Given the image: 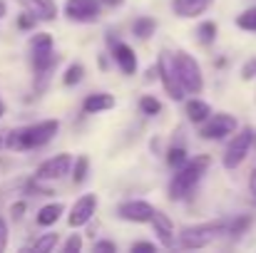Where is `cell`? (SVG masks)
Masks as SVG:
<instances>
[{"mask_svg":"<svg viewBox=\"0 0 256 253\" xmlns=\"http://www.w3.org/2000/svg\"><path fill=\"white\" fill-rule=\"evenodd\" d=\"M112 57H114L117 67H120L124 75H134V70H137V55H134V50H132L130 45L114 42V45H112Z\"/></svg>","mask_w":256,"mask_h":253,"instance_id":"4fadbf2b","label":"cell"},{"mask_svg":"<svg viewBox=\"0 0 256 253\" xmlns=\"http://www.w3.org/2000/svg\"><path fill=\"white\" fill-rule=\"evenodd\" d=\"M30 60H32V70L40 80H48V75L55 70L58 65V55L52 50V37L48 32H38L30 40Z\"/></svg>","mask_w":256,"mask_h":253,"instance_id":"3957f363","label":"cell"},{"mask_svg":"<svg viewBox=\"0 0 256 253\" xmlns=\"http://www.w3.org/2000/svg\"><path fill=\"white\" fill-rule=\"evenodd\" d=\"M114 107V97L107 94V92H94V94H87V99L82 102V109L87 114H100V112H107Z\"/></svg>","mask_w":256,"mask_h":253,"instance_id":"e0dca14e","label":"cell"},{"mask_svg":"<svg viewBox=\"0 0 256 253\" xmlns=\"http://www.w3.org/2000/svg\"><path fill=\"white\" fill-rule=\"evenodd\" d=\"M58 246V234H45V236H40L35 244H32V251L38 253H50L52 249Z\"/></svg>","mask_w":256,"mask_h":253,"instance_id":"d4e9b609","label":"cell"},{"mask_svg":"<svg viewBox=\"0 0 256 253\" xmlns=\"http://www.w3.org/2000/svg\"><path fill=\"white\" fill-rule=\"evenodd\" d=\"M216 32H219V27H216V22H212V20H206V22H202V25L196 27V37H199V42H204V45L214 42V40H216Z\"/></svg>","mask_w":256,"mask_h":253,"instance_id":"7402d4cb","label":"cell"},{"mask_svg":"<svg viewBox=\"0 0 256 253\" xmlns=\"http://www.w3.org/2000/svg\"><path fill=\"white\" fill-rule=\"evenodd\" d=\"M254 144H256V134H254Z\"/></svg>","mask_w":256,"mask_h":253,"instance_id":"b9f144b4","label":"cell"},{"mask_svg":"<svg viewBox=\"0 0 256 253\" xmlns=\"http://www.w3.org/2000/svg\"><path fill=\"white\" fill-rule=\"evenodd\" d=\"M70 169H72V157H70V154H55V157L45 159V162L38 167L35 179H38V181H58V179H62L65 174H70Z\"/></svg>","mask_w":256,"mask_h":253,"instance_id":"ba28073f","label":"cell"},{"mask_svg":"<svg viewBox=\"0 0 256 253\" xmlns=\"http://www.w3.org/2000/svg\"><path fill=\"white\" fill-rule=\"evenodd\" d=\"M94 251H110V253H114V251H117V246H114L112 241H100V244H94Z\"/></svg>","mask_w":256,"mask_h":253,"instance_id":"e575fe53","label":"cell"},{"mask_svg":"<svg viewBox=\"0 0 256 253\" xmlns=\"http://www.w3.org/2000/svg\"><path fill=\"white\" fill-rule=\"evenodd\" d=\"M236 127H239L236 117H232V114H214V117L206 119V124L202 127L199 134H202V139H224V137L234 134Z\"/></svg>","mask_w":256,"mask_h":253,"instance_id":"9c48e42d","label":"cell"},{"mask_svg":"<svg viewBox=\"0 0 256 253\" xmlns=\"http://www.w3.org/2000/svg\"><path fill=\"white\" fill-rule=\"evenodd\" d=\"M65 15L75 22H94L100 17V0H68Z\"/></svg>","mask_w":256,"mask_h":253,"instance_id":"30bf717a","label":"cell"},{"mask_svg":"<svg viewBox=\"0 0 256 253\" xmlns=\"http://www.w3.org/2000/svg\"><path fill=\"white\" fill-rule=\"evenodd\" d=\"M62 211H65L62 204H48V206H42L38 211V226H52V224H58V219L62 216Z\"/></svg>","mask_w":256,"mask_h":253,"instance_id":"d6986e66","label":"cell"},{"mask_svg":"<svg viewBox=\"0 0 256 253\" xmlns=\"http://www.w3.org/2000/svg\"><path fill=\"white\" fill-rule=\"evenodd\" d=\"M209 117H212V107H209L206 102H202V99H196V97H192V99L186 102V119H189V122L202 124V122H206Z\"/></svg>","mask_w":256,"mask_h":253,"instance_id":"ac0fdd59","label":"cell"},{"mask_svg":"<svg viewBox=\"0 0 256 253\" xmlns=\"http://www.w3.org/2000/svg\"><path fill=\"white\" fill-rule=\"evenodd\" d=\"M154 77H157V65H154V67H150V70H147V82H152V80H154Z\"/></svg>","mask_w":256,"mask_h":253,"instance_id":"8d00e7d4","label":"cell"},{"mask_svg":"<svg viewBox=\"0 0 256 253\" xmlns=\"http://www.w3.org/2000/svg\"><path fill=\"white\" fill-rule=\"evenodd\" d=\"M58 132H60L58 119H45V122H38V124H30V127H18V129L5 134V147L12 149V152L38 149V147H45Z\"/></svg>","mask_w":256,"mask_h":253,"instance_id":"6da1fadb","label":"cell"},{"mask_svg":"<svg viewBox=\"0 0 256 253\" xmlns=\"http://www.w3.org/2000/svg\"><path fill=\"white\" fill-rule=\"evenodd\" d=\"M80 249H82V236H80V234H72V236L65 241V246H62L65 253H78Z\"/></svg>","mask_w":256,"mask_h":253,"instance_id":"f1b7e54d","label":"cell"},{"mask_svg":"<svg viewBox=\"0 0 256 253\" xmlns=\"http://www.w3.org/2000/svg\"><path fill=\"white\" fill-rule=\"evenodd\" d=\"M186 149L184 147H172L170 152H167V164H170L172 169H179V167H184L186 164Z\"/></svg>","mask_w":256,"mask_h":253,"instance_id":"484cf974","label":"cell"},{"mask_svg":"<svg viewBox=\"0 0 256 253\" xmlns=\"http://www.w3.org/2000/svg\"><path fill=\"white\" fill-rule=\"evenodd\" d=\"M97 211V194H85L75 201V206L70 209V216H68V224L72 229L78 226H85L87 221L92 219V214Z\"/></svg>","mask_w":256,"mask_h":253,"instance_id":"8fae6325","label":"cell"},{"mask_svg":"<svg viewBox=\"0 0 256 253\" xmlns=\"http://www.w3.org/2000/svg\"><path fill=\"white\" fill-rule=\"evenodd\" d=\"M154 30H157V22H154L152 17H137V20L132 22V32H134L140 40L152 37V35H154Z\"/></svg>","mask_w":256,"mask_h":253,"instance_id":"ffe728a7","label":"cell"},{"mask_svg":"<svg viewBox=\"0 0 256 253\" xmlns=\"http://www.w3.org/2000/svg\"><path fill=\"white\" fill-rule=\"evenodd\" d=\"M212 164V159L206 154H199L194 159H186V164L179 169H174V176H172V184H170V199L172 201H182L186 199L194 186L202 181V176L206 174V169Z\"/></svg>","mask_w":256,"mask_h":253,"instance_id":"7a4b0ae2","label":"cell"},{"mask_svg":"<svg viewBox=\"0 0 256 253\" xmlns=\"http://www.w3.org/2000/svg\"><path fill=\"white\" fill-rule=\"evenodd\" d=\"M120 219L124 221H132V224H147L152 221V214H154V206L147 204V201H124L120 209H117Z\"/></svg>","mask_w":256,"mask_h":253,"instance_id":"7c38bea8","label":"cell"},{"mask_svg":"<svg viewBox=\"0 0 256 253\" xmlns=\"http://www.w3.org/2000/svg\"><path fill=\"white\" fill-rule=\"evenodd\" d=\"M5 12H8V5H5V0H0V17H5Z\"/></svg>","mask_w":256,"mask_h":253,"instance_id":"f35d334b","label":"cell"},{"mask_svg":"<svg viewBox=\"0 0 256 253\" xmlns=\"http://www.w3.org/2000/svg\"><path fill=\"white\" fill-rule=\"evenodd\" d=\"M252 144H254V132H252V127H242V129L234 134V139L229 142V147H226L224 167L226 169H236L239 167V164L246 159V154H249Z\"/></svg>","mask_w":256,"mask_h":253,"instance_id":"5b68a950","label":"cell"},{"mask_svg":"<svg viewBox=\"0 0 256 253\" xmlns=\"http://www.w3.org/2000/svg\"><path fill=\"white\" fill-rule=\"evenodd\" d=\"M157 77L162 80L164 84V92L170 94L174 102H182L184 99V89H182V84H179V77H176V70H174V60H172L170 52H162L160 55V60H157Z\"/></svg>","mask_w":256,"mask_h":253,"instance_id":"52a82bcc","label":"cell"},{"mask_svg":"<svg viewBox=\"0 0 256 253\" xmlns=\"http://www.w3.org/2000/svg\"><path fill=\"white\" fill-rule=\"evenodd\" d=\"M2 114H5V102L0 99V117H2Z\"/></svg>","mask_w":256,"mask_h":253,"instance_id":"ab89813d","label":"cell"},{"mask_svg":"<svg viewBox=\"0 0 256 253\" xmlns=\"http://www.w3.org/2000/svg\"><path fill=\"white\" fill-rule=\"evenodd\" d=\"M87 171H90V159H87V157H78V159L72 162V184H75V186L85 184Z\"/></svg>","mask_w":256,"mask_h":253,"instance_id":"44dd1931","label":"cell"},{"mask_svg":"<svg viewBox=\"0 0 256 253\" xmlns=\"http://www.w3.org/2000/svg\"><path fill=\"white\" fill-rule=\"evenodd\" d=\"M22 211H25V201H18V204H12V206H10V214H12V219H15V221H20V219H22Z\"/></svg>","mask_w":256,"mask_h":253,"instance_id":"836d02e7","label":"cell"},{"mask_svg":"<svg viewBox=\"0 0 256 253\" xmlns=\"http://www.w3.org/2000/svg\"><path fill=\"white\" fill-rule=\"evenodd\" d=\"M249 226H252V219H249V216H242V219L232 221V226H229V234H232V236H242V234H244Z\"/></svg>","mask_w":256,"mask_h":253,"instance_id":"83f0119b","label":"cell"},{"mask_svg":"<svg viewBox=\"0 0 256 253\" xmlns=\"http://www.w3.org/2000/svg\"><path fill=\"white\" fill-rule=\"evenodd\" d=\"M254 77H256V57H252V60H246L244 67H242V80L252 82Z\"/></svg>","mask_w":256,"mask_h":253,"instance_id":"f546056e","label":"cell"},{"mask_svg":"<svg viewBox=\"0 0 256 253\" xmlns=\"http://www.w3.org/2000/svg\"><path fill=\"white\" fill-rule=\"evenodd\" d=\"M157 246L150 244V241H140V244H132V253H154Z\"/></svg>","mask_w":256,"mask_h":253,"instance_id":"1f68e13d","label":"cell"},{"mask_svg":"<svg viewBox=\"0 0 256 253\" xmlns=\"http://www.w3.org/2000/svg\"><path fill=\"white\" fill-rule=\"evenodd\" d=\"M152 226H154V234L160 236V241H162V246H174V224L170 221V216L167 214H162V211H157L154 209V214H152V221H150Z\"/></svg>","mask_w":256,"mask_h":253,"instance_id":"9a60e30c","label":"cell"},{"mask_svg":"<svg viewBox=\"0 0 256 253\" xmlns=\"http://www.w3.org/2000/svg\"><path fill=\"white\" fill-rule=\"evenodd\" d=\"M8 246V221L0 216V251H5Z\"/></svg>","mask_w":256,"mask_h":253,"instance_id":"d6a6232c","label":"cell"},{"mask_svg":"<svg viewBox=\"0 0 256 253\" xmlns=\"http://www.w3.org/2000/svg\"><path fill=\"white\" fill-rule=\"evenodd\" d=\"M2 144H5V134L0 132V147H2Z\"/></svg>","mask_w":256,"mask_h":253,"instance_id":"60d3db41","label":"cell"},{"mask_svg":"<svg viewBox=\"0 0 256 253\" xmlns=\"http://www.w3.org/2000/svg\"><path fill=\"white\" fill-rule=\"evenodd\" d=\"M236 25H239L242 30L256 32V5H254V7H249V10H244V12L236 17Z\"/></svg>","mask_w":256,"mask_h":253,"instance_id":"4316f807","label":"cell"},{"mask_svg":"<svg viewBox=\"0 0 256 253\" xmlns=\"http://www.w3.org/2000/svg\"><path fill=\"white\" fill-rule=\"evenodd\" d=\"M100 2H104V5H110V7H120L124 0H100Z\"/></svg>","mask_w":256,"mask_h":253,"instance_id":"74e56055","label":"cell"},{"mask_svg":"<svg viewBox=\"0 0 256 253\" xmlns=\"http://www.w3.org/2000/svg\"><path fill=\"white\" fill-rule=\"evenodd\" d=\"M172 60H174V70H176L182 89L186 94H199L204 89V75H202L199 62L186 52H176V55H172Z\"/></svg>","mask_w":256,"mask_h":253,"instance_id":"277c9868","label":"cell"},{"mask_svg":"<svg viewBox=\"0 0 256 253\" xmlns=\"http://www.w3.org/2000/svg\"><path fill=\"white\" fill-rule=\"evenodd\" d=\"M35 22H38V17L30 15V12H22V15L18 17V27H20V30H30V27H35Z\"/></svg>","mask_w":256,"mask_h":253,"instance_id":"4dcf8cb0","label":"cell"},{"mask_svg":"<svg viewBox=\"0 0 256 253\" xmlns=\"http://www.w3.org/2000/svg\"><path fill=\"white\" fill-rule=\"evenodd\" d=\"M140 109H142V114H147V117H157V114L162 112V104H160L157 97L147 94V97L140 99Z\"/></svg>","mask_w":256,"mask_h":253,"instance_id":"603a6c76","label":"cell"},{"mask_svg":"<svg viewBox=\"0 0 256 253\" xmlns=\"http://www.w3.org/2000/svg\"><path fill=\"white\" fill-rule=\"evenodd\" d=\"M224 231V221H212V224H202L194 229H186L179 239L182 249H202L206 244H212L219 234Z\"/></svg>","mask_w":256,"mask_h":253,"instance_id":"8992f818","label":"cell"},{"mask_svg":"<svg viewBox=\"0 0 256 253\" xmlns=\"http://www.w3.org/2000/svg\"><path fill=\"white\" fill-rule=\"evenodd\" d=\"M82 77H85V67H82L80 62H75V65H70V67L65 70V77H62V82L68 84V87H72V84L82 82Z\"/></svg>","mask_w":256,"mask_h":253,"instance_id":"cb8c5ba5","label":"cell"},{"mask_svg":"<svg viewBox=\"0 0 256 253\" xmlns=\"http://www.w3.org/2000/svg\"><path fill=\"white\" fill-rule=\"evenodd\" d=\"M209 5H212V0H172V10H174V15H179V17L202 15Z\"/></svg>","mask_w":256,"mask_h":253,"instance_id":"2e32d148","label":"cell"},{"mask_svg":"<svg viewBox=\"0 0 256 253\" xmlns=\"http://www.w3.org/2000/svg\"><path fill=\"white\" fill-rule=\"evenodd\" d=\"M249 189H252V194L256 196V169L252 171V176H249Z\"/></svg>","mask_w":256,"mask_h":253,"instance_id":"d590c367","label":"cell"},{"mask_svg":"<svg viewBox=\"0 0 256 253\" xmlns=\"http://www.w3.org/2000/svg\"><path fill=\"white\" fill-rule=\"evenodd\" d=\"M20 2H22V7H25L30 15H35L38 20L50 22V20L58 17V2H55V0H20Z\"/></svg>","mask_w":256,"mask_h":253,"instance_id":"5bb4252c","label":"cell"}]
</instances>
